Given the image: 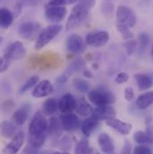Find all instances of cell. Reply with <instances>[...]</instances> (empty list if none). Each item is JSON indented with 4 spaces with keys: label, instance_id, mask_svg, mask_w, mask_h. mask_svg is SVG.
Returning <instances> with one entry per match:
<instances>
[{
    "label": "cell",
    "instance_id": "cell-31",
    "mask_svg": "<svg viewBox=\"0 0 153 154\" xmlns=\"http://www.w3.org/2000/svg\"><path fill=\"white\" fill-rule=\"evenodd\" d=\"M116 29L118 31V32L121 34L122 38L124 40H129V39H133V33L131 32V28L126 27L124 25L119 24V23H115Z\"/></svg>",
    "mask_w": 153,
    "mask_h": 154
},
{
    "label": "cell",
    "instance_id": "cell-37",
    "mask_svg": "<svg viewBox=\"0 0 153 154\" xmlns=\"http://www.w3.org/2000/svg\"><path fill=\"white\" fill-rule=\"evenodd\" d=\"M145 126H146V133L149 134L153 137V118L152 116H148L145 118Z\"/></svg>",
    "mask_w": 153,
    "mask_h": 154
},
{
    "label": "cell",
    "instance_id": "cell-29",
    "mask_svg": "<svg viewBox=\"0 0 153 154\" xmlns=\"http://www.w3.org/2000/svg\"><path fill=\"white\" fill-rule=\"evenodd\" d=\"M39 82V77L38 75H33V76L30 77L23 84V86L21 87L20 89V93L21 94H23L25 92H27L29 90H31L32 87L36 86Z\"/></svg>",
    "mask_w": 153,
    "mask_h": 154
},
{
    "label": "cell",
    "instance_id": "cell-15",
    "mask_svg": "<svg viewBox=\"0 0 153 154\" xmlns=\"http://www.w3.org/2000/svg\"><path fill=\"white\" fill-rule=\"evenodd\" d=\"M106 124L110 126L112 129L115 130L117 133H119L122 135H127L132 131V125L124 121H121L117 118H110L106 121Z\"/></svg>",
    "mask_w": 153,
    "mask_h": 154
},
{
    "label": "cell",
    "instance_id": "cell-3",
    "mask_svg": "<svg viewBox=\"0 0 153 154\" xmlns=\"http://www.w3.org/2000/svg\"><path fill=\"white\" fill-rule=\"evenodd\" d=\"M89 100L96 107L112 105L116 100L115 94L103 89H95L88 92Z\"/></svg>",
    "mask_w": 153,
    "mask_h": 154
},
{
    "label": "cell",
    "instance_id": "cell-34",
    "mask_svg": "<svg viewBox=\"0 0 153 154\" xmlns=\"http://www.w3.org/2000/svg\"><path fill=\"white\" fill-rule=\"evenodd\" d=\"M84 65L85 64H84V61L82 59H77L70 65V66L68 67L66 72L69 73L70 75L75 73V72H78V71H80L81 69H82L84 67Z\"/></svg>",
    "mask_w": 153,
    "mask_h": 154
},
{
    "label": "cell",
    "instance_id": "cell-2",
    "mask_svg": "<svg viewBox=\"0 0 153 154\" xmlns=\"http://www.w3.org/2000/svg\"><path fill=\"white\" fill-rule=\"evenodd\" d=\"M96 4V0H80L76 5H75L72 9V13L68 17L66 23V31H70L73 29H76L88 16L89 12L94 7Z\"/></svg>",
    "mask_w": 153,
    "mask_h": 154
},
{
    "label": "cell",
    "instance_id": "cell-13",
    "mask_svg": "<svg viewBox=\"0 0 153 154\" xmlns=\"http://www.w3.org/2000/svg\"><path fill=\"white\" fill-rule=\"evenodd\" d=\"M54 91V86L48 80H42L34 87L32 91V97L36 99H41L49 96Z\"/></svg>",
    "mask_w": 153,
    "mask_h": 154
},
{
    "label": "cell",
    "instance_id": "cell-21",
    "mask_svg": "<svg viewBox=\"0 0 153 154\" xmlns=\"http://www.w3.org/2000/svg\"><path fill=\"white\" fill-rule=\"evenodd\" d=\"M93 108L91 105L86 100L85 98L81 97L76 100V108L75 111L81 116H90L93 113Z\"/></svg>",
    "mask_w": 153,
    "mask_h": 154
},
{
    "label": "cell",
    "instance_id": "cell-5",
    "mask_svg": "<svg viewBox=\"0 0 153 154\" xmlns=\"http://www.w3.org/2000/svg\"><path fill=\"white\" fill-rule=\"evenodd\" d=\"M116 23L124 25L129 28H133L137 22V17L130 7L126 5H119L115 10Z\"/></svg>",
    "mask_w": 153,
    "mask_h": 154
},
{
    "label": "cell",
    "instance_id": "cell-26",
    "mask_svg": "<svg viewBox=\"0 0 153 154\" xmlns=\"http://www.w3.org/2000/svg\"><path fill=\"white\" fill-rule=\"evenodd\" d=\"M15 124L5 120L1 123V135L5 138H11L15 135Z\"/></svg>",
    "mask_w": 153,
    "mask_h": 154
},
{
    "label": "cell",
    "instance_id": "cell-19",
    "mask_svg": "<svg viewBox=\"0 0 153 154\" xmlns=\"http://www.w3.org/2000/svg\"><path fill=\"white\" fill-rule=\"evenodd\" d=\"M30 111H31V107L29 105H23L17 110H15V112L13 114L12 116L13 122L17 125H23L28 119Z\"/></svg>",
    "mask_w": 153,
    "mask_h": 154
},
{
    "label": "cell",
    "instance_id": "cell-44",
    "mask_svg": "<svg viewBox=\"0 0 153 154\" xmlns=\"http://www.w3.org/2000/svg\"><path fill=\"white\" fill-rule=\"evenodd\" d=\"M83 75L85 77H87V78H91V77H92V74H91L89 70H84Z\"/></svg>",
    "mask_w": 153,
    "mask_h": 154
},
{
    "label": "cell",
    "instance_id": "cell-38",
    "mask_svg": "<svg viewBox=\"0 0 153 154\" xmlns=\"http://www.w3.org/2000/svg\"><path fill=\"white\" fill-rule=\"evenodd\" d=\"M129 79V75L125 72H120L116 75L115 78V82L117 84H123L125 83Z\"/></svg>",
    "mask_w": 153,
    "mask_h": 154
},
{
    "label": "cell",
    "instance_id": "cell-30",
    "mask_svg": "<svg viewBox=\"0 0 153 154\" xmlns=\"http://www.w3.org/2000/svg\"><path fill=\"white\" fill-rule=\"evenodd\" d=\"M91 147L90 146V143L88 140H81L75 146L74 154H89Z\"/></svg>",
    "mask_w": 153,
    "mask_h": 154
},
{
    "label": "cell",
    "instance_id": "cell-33",
    "mask_svg": "<svg viewBox=\"0 0 153 154\" xmlns=\"http://www.w3.org/2000/svg\"><path fill=\"white\" fill-rule=\"evenodd\" d=\"M124 47L126 50V53L128 56H132L134 51L136 50L137 48V40L135 39H129V40H126V42L124 43Z\"/></svg>",
    "mask_w": 153,
    "mask_h": 154
},
{
    "label": "cell",
    "instance_id": "cell-41",
    "mask_svg": "<svg viewBox=\"0 0 153 154\" xmlns=\"http://www.w3.org/2000/svg\"><path fill=\"white\" fill-rule=\"evenodd\" d=\"M134 98V91L132 87H127L124 89V99L127 101H131L133 100V99Z\"/></svg>",
    "mask_w": 153,
    "mask_h": 154
},
{
    "label": "cell",
    "instance_id": "cell-9",
    "mask_svg": "<svg viewBox=\"0 0 153 154\" xmlns=\"http://www.w3.org/2000/svg\"><path fill=\"white\" fill-rule=\"evenodd\" d=\"M66 49L73 54H81L85 50L86 42L81 36L78 34H71L66 39Z\"/></svg>",
    "mask_w": 153,
    "mask_h": 154
},
{
    "label": "cell",
    "instance_id": "cell-24",
    "mask_svg": "<svg viewBox=\"0 0 153 154\" xmlns=\"http://www.w3.org/2000/svg\"><path fill=\"white\" fill-rule=\"evenodd\" d=\"M58 110V101L55 98H50L45 100L42 105V113L46 116H51Z\"/></svg>",
    "mask_w": 153,
    "mask_h": 154
},
{
    "label": "cell",
    "instance_id": "cell-48",
    "mask_svg": "<svg viewBox=\"0 0 153 154\" xmlns=\"http://www.w3.org/2000/svg\"><path fill=\"white\" fill-rule=\"evenodd\" d=\"M151 56L153 57V45L152 47H151Z\"/></svg>",
    "mask_w": 153,
    "mask_h": 154
},
{
    "label": "cell",
    "instance_id": "cell-18",
    "mask_svg": "<svg viewBox=\"0 0 153 154\" xmlns=\"http://www.w3.org/2000/svg\"><path fill=\"white\" fill-rule=\"evenodd\" d=\"M64 128L62 126L61 121L56 116H51L47 121V134L54 137H58L63 134Z\"/></svg>",
    "mask_w": 153,
    "mask_h": 154
},
{
    "label": "cell",
    "instance_id": "cell-16",
    "mask_svg": "<svg viewBox=\"0 0 153 154\" xmlns=\"http://www.w3.org/2000/svg\"><path fill=\"white\" fill-rule=\"evenodd\" d=\"M92 115L95 116L96 117H98L99 120L107 121L108 119L115 117L116 111H115V109L111 105L99 106V107L94 108Z\"/></svg>",
    "mask_w": 153,
    "mask_h": 154
},
{
    "label": "cell",
    "instance_id": "cell-46",
    "mask_svg": "<svg viewBox=\"0 0 153 154\" xmlns=\"http://www.w3.org/2000/svg\"><path fill=\"white\" fill-rule=\"evenodd\" d=\"M89 154H100L98 151H96L95 149H93V148H91V150L90 151V152Z\"/></svg>",
    "mask_w": 153,
    "mask_h": 154
},
{
    "label": "cell",
    "instance_id": "cell-22",
    "mask_svg": "<svg viewBox=\"0 0 153 154\" xmlns=\"http://www.w3.org/2000/svg\"><path fill=\"white\" fill-rule=\"evenodd\" d=\"M135 81L141 91L149 90L153 86V78L147 74H135Z\"/></svg>",
    "mask_w": 153,
    "mask_h": 154
},
{
    "label": "cell",
    "instance_id": "cell-36",
    "mask_svg": "<svg viewBox=\"0 0 153 154\" xmlns=\"http://www.w3.org/2000/svg\"><path fill=\"white\" fill-rule=\"evenodd\" d=\"M133 154H152V151L146 145H138L133 149Z\"/></svg>",
    "mask_w": 153,
    "mask_h": 154
},
{
    "label": "cell",
    "instance_id": "cell-43",
    "mask_svg": "<svg viewBox=\"0 0 153 154\" xmlns=\"http://www.w3.org/2000/svg\"><path fill=\"white\" fill-rule=\"evenodd\" d=\"M68 81V75L65 73V74H63V75H61L60 76L57 77V82H58V83H60V84H64V83H66V82Z\"/></svg>",
    "mask_w": 153,
    "mask_h": 154
},
{
    "label": "cell",
    "instance_id": "cell-49",
    "mask_svg": "<svg viewBox=\"0 0 153 154\" xmlns=\"http://www.w3.org/2000/svg\"><path fill=\"white\" fill-rule=\"evenodd\" d=\"M110 154H111V153H110Z\"/></svg>",
    "mask_w": 153,
    "mask_h": 154
},
{
    "label": "cell",
    "instance_id": "cell-10",
    "mask_svg": "<svg viewBox=\"0 0 153 154\" xmlns=\"http://www.w3.org/2000/svg\"><path fill=\"white\" fill-rule=\"evenodd\" d=\"M67 14V9L65 6H55L45 8V17L47 21L55 24L62 22Z\"/></svg>",
    "mask_w": 153,
    "mask_h": 154
},
{
    "label": "cell",
    "instance_id": "cell-25",
    "mask_svg": "<svg viewBox=\"0 0 153 154\" xmlns=\"http://www.w3.org/2000/svg\"><path fill=\"white\" fill-rule=\"evenodd\" d=\"M14 21L13 14L10 10H8L5 7L1 8L0 10V26L2 29H8Z\"/></svg>",
    "mask_w": 153,
    "mask_h": 154
},
{
    "label": "cell",
    "instance_id": "cell-4",
    "mask_svg": "<svg viewBox=\"0 0 153 154\" xmlns=\"http://www.w3.org/2000/svg\"><path fill=\"white\" fill-rule=\"evenodd\" d=\"M63 27L60 24H51L40 31L35 41V49L39 50L46 47L56 38L62 31Z\"/></svg>",
    "mask_w": 153,
    "mask_h": 154
},
{
    "label": "cell",
    "instance_id": "cell-6",
    "mask_svg": "<svg viewBox=\"0 0 153 154\" xmlns=\"http://www.w3.org/2000/svg\"><path fill=\"white\" fill-rule=\"evenodd\" d=\"M26 56V48L22 41L16 40L11 43L5 49L4 57L11 61L23 59Z\"/></svg>",
    "mask_w": 153,
    "mask_h": 154
},
{
    "label": "cell",
    "instance_id": "cell-27",
    "mask_svg": "<svg viewBox=\"0 0 153 154\" xmlns=\"http://www.w3.org/2000/svg\"><path fill=\"white\" fill-rule=\"evenodd\" d=\"M133 140L142 145L146 144H151L153 143V137L151 136L149 134L143 131H136L133 134Z\"/></svg>",
    "mask_w": 153,
    "mask_h": 154
},
{
    "label": "cell",
    "instance_id": "cell-47",
    "mask_svg": "<svg viewBox=\"0 0 153 154\" xmlns=\"http://www.w3.org/2000/svg\"><path fill=\"white\" fill-rule=\"evenodd\" d=\"M51 154H70L69 152H53Z\"/></svg>",
    "mask_w": 153,
    "mask_h": 154
},
{
    "label": "cell",
    "instance_id": "cell-8",
    "mask_svg": "<svg viewBox=\"0 0 153 154\" xmlns=\"http://www.w3.org/2000/svg\"><path fill=\"white\" fill-rule=\"evenodd\" d=\"M109 33L106 31H98L90 32L85 38V42L90 47H103L109 41Z\"/></svg>",
    "mask_w": 153,
    "mask_h": 154
},
{
    "label": "cell",
    "instance_id": "cell-17",
    "mask_svg": "<svg viewBox=\"0 0 153 154\" xmlns=\"http://www.w3.org/2000/svg\"><path fill=\"white\" fill-rule=\"evenodd\" d=\"M98 143L101 151L106 154L112 153L115 150V144L113 139L107 134L101 133L98 136Z\"/></svg>",
    "mask_w": 153,
    "mask_h": 154
},
{
    "label": "cell",
    "instance_id": "cell-42",
    "mask_svg": "<svg viewBox=\"0 0 153 154\" xmlns=\"http://www.w3.org/2000/svg\"><path fill=\"white\" fill-rule=\"evenodd\" d=\"M131 148H132V145L130 143L129 141H125L124 146H123V149H122V152L121 154H131Z\"/></svg>",
    "mask_w": 153,
    "mask_h": 154
},
{
    "label": "cell",
    "instance_id": "cell-20",
    "mask_svg": "<svg viewBox=\"0 0 153 154\" xmlns=\"http://www.w3.org/2000/svg\"><path fill=\"white\" fill-rule=\"evenodd\" d=\"M99 119L96 117L95 116L91 115L87 116V118L84 119L81 125V132L85 136H90V134L94 131V129L98 126Z\"/></svg>",
    "mask_w": 153,
    "mask_h": 154
},
{
    "label": "cell",
    "instance_id": "cell-14",
    "mask_svg": "<svg viewBox=\"0 0 153 154\" xmlns=\"http://www.w3.org/2000/svg\"><path fill=\"white\" fill-rule=\"evenodd\" d=\"M76 108V100L71 93H66L58 100V109L63 114L73 113Z\"/></svg>",
    "mask_w": 153,
    "mask_h": 154
},
{
    "label": "cell",
    "instance_id": "cell-7",
    "mask_svg": "<svg viewBox=\"0 0 153 154\" xmlns=\"http://www.w3.org/2000/svg\"><path fill=\"white\" fill-rule=\"evenodd\" d=\"M41 25L37 22H27L20 25L18 29L19 35L24 39L33 40L40 32Z\"/></svg>",
    "mask_w": 153,
    "mask_h": 154
},
{
    "label": "cell",
    "instance_id": "cell-23",
    "mask_svg": "<svg viewBox=\"0 0 153 154\" xmlns=\"http://www.w3.org/2000/svg\"><path fill=\"white\" fill-rule=\"evenodd\" d=\"M153 105V91L141 94L136 100V106L140 109H146Z\"/></svg>",
    "mask_w": 153,
    "mask_h": 154
},
{
    "label": "cell",
    "instance_id": "cell-40",
    "mask_svg": "<svg viewBox=\"0 0 153 154\" xmlns=\"http://www.w3.org/2000/svg\"><path fill=\"white\" fill-rule=\"evenodd\" d=\"M64 5H66L65 0H49L46 4L45 8H47V7H55V6H64Z\"/></svg>",
    "mask_w": 153,
    "mask_h": 154
},
{
    "label": "cell",
    "instance_id": "cell-32",
    "mask_svg": "<svg viewBox=\"0 0 153 154\" xmlns=\"http://www.w3.org/2000/svg\"><path fill=\"white\" fill-rule=\"evenodd\" d=\"M101 12L103 15L109 19H111L114 14H115V7L111 3H104L101 6Z\"/></svg>",
    "mask_w": 153,
    "mask_h": 154
},
{
    "label": "cell",
    "instance_id": "cell-1",
    "mask_svg": "<svg viewBox=\"0 0 153 154\" xmlns=\"http://www.w3.org/2000/svg\"><path fill=\"white\" fill-rule=\"evenodd\" d=\"M45 116L42 111H38L29 125V144L38 150L44 145L47 134V121Z\"/></svg>",
    "mask_w": 153,
    "mask_h": 154
},
{
    "label": "cell",
    "instance_id": "cell-11",
    "mask_svg": "<svg viewBox=\"0 0 153 154\" xmlns=\"http://www.w3.org/2000/svg\"><path fill=\"white\" fill-rule=\"evenodd\" d=\"M25 142V134L23 132L15 134L12 141L4 148V154H17Z\"/></svg>",
    "mask_w": 153,
    "mask_h": 154
},
{
    "label": "cell",
    "instance_id": "cell-28",
    "mask_svg": "<svg viewBox=\"0 0 153 154\" xmlns=\"http://www.w3.org/2000/svg\"><path fill=\"white\" fill-rule=\"evenodd\" d=\"M73 85L80 92H89L90 91V83L87 82V80L82 78H75L73 80Z\"/></svg>",
    "mask_w": 153,
    "mask_h": 154
},
{
    "label": "cell",
    "instance_id": "cell-39",
    "mask_svg": "<svg viewBox=\"0 0 153 154\" xmlns=\"http://www.w3.org/2000/svg\"><path fill=\"white\" fill-rule=\"evenodd\" d=\"M10 64H11V60H9L8 58L3 56L0 59V72L5 73L9 68Z\"/></svg>",
    "mask_w": 153,
    "mask_h": 154
},
{
    "label": "cell",
    "instance_id": "cell-45",
    "mask_svg": "<svg viewBox=\"0 0 153 154\" xmlns=\"http://www.w3.org/2000/svg\"><path fill=\"white\" fill-rule=\"evenodd\" d=\"M78 1H80V0H65L66 5H73V4H75Z\"/></svg>",
    "mask_w": 153,
    "mask_h": 154
},
{
    "label": "cell",
    "instance_id": "cell-35",
    "mask_svg": "<svg viewBox=\"0 0 153 154\" xmlns=\"http://www.w3.org/2000/svg\"><path fill=\"white\" fill-rule=\"evenodd\" d=\"M138 41H139L141 47L146 48V47L150 44V42H151V37H150V35H149L148 33H146V32H142V33H140L139 36H138Z\"/></svg>",
    "mask_w": 153,
    "mask_h": 154
},
{
    "label": "cell",
    "instance_id": "cell-12",
    "mask_svg": "<svg viewBox=\"0 0 153 154\" xmlns=\"http://www.w3.org/2000/svg\"><path fill=\"white\" fill-rule=\"evenodd\" d=\"M62 126L66 132H75L81 126V121L79 117L74 113L63 114L60 116Z\"/></svg>",
    "mask_w": 153,
    "mask_h": 154
}]
</instances>
